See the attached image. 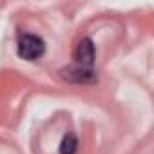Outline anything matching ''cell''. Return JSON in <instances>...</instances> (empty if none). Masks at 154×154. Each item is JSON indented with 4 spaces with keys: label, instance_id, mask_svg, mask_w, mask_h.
Returning a JSON list of instances; mask_svg holds the SVG:
<instances>
[{
    "label": "cell",
    "instance_id": "1",
    "mask_svg": "<svg viewBox=\"0 0 154 154\" xmlns=\"http://www.w3.org/2000/svg\"><path fill=\"white\" fill-rule=\"evenodd\" d=\"M45 53V44L40 36L31 35V33H24L18 38V56L24 60H36Z\"/></svg>",
    "mask_w": 154,
    "mask_h": 154
},
{
    "label": "cell",
    "instance_id": "2",
    "mask_svg": "<svg viewBox=\"0 0 154 154\" xmlns=\"http://www.w3.org/2000/svg\"><path fill=\"white\" fill-rule=\"evenodd\" d=\"M60 76L71 84H94L96 82L94 69H87V67H82L78 63H72V65L60 69Z\"/></svg>",
    "mask_w": 154,
    "mask_h": 154
},
{
    "label": "cell",
    "instance_id": "3",
    "mask_svg": "<svg viewBox=\"0 0 154 154\" xmlns=\"http://www.w3.org/2000/svg\"><path fill=\"white\" fill-rule=\"evenodd\" d=\"M74 58H76V63L78 65L93 69V63H94V44L91 42V38H82L78 42V45H76V49H74Z\"/></svg>",
    "mask_w": 154,
    "mask_h": 154
},
{
    "label": "cell",
    "instance_id": "4",
    "mask_svg": "<svg viewBox=\"0 0 154 154\" xmlns=\"http://www.w3.org/2000/svg\"><path fill=\"white\" fill-rule=\"evenodd\" d=\"M76 150H78V138L72 132L65 134L60 143V154H76Z\"/></svg>",
    "mask_w": 154,
    "mask_h": 154
}]
</instances>
